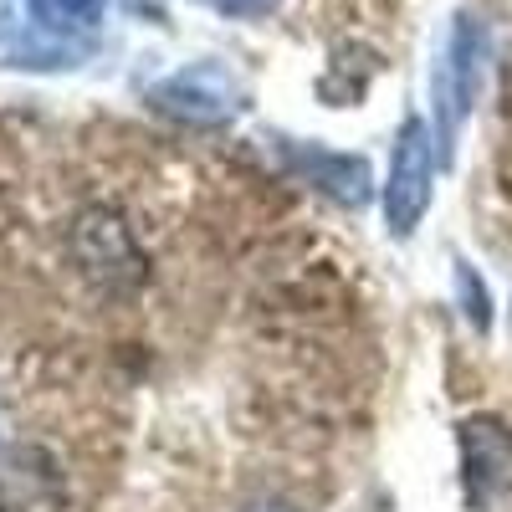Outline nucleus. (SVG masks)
Returning <instances> with one entry per match:
<instances>
[{"label": "nucleus", "mask_w": 512, "mask_h": 512, "mask_svg": "<svg viewBox=\"0 0 512 512\" xmlns=\"http://www.w3.org/2000/svg\"><path fill=\"white\" fill-rule=\"evenodd\" d=\"M431 180H436V134L425 118H405L390 159V185H384V221L395 236H410L431 210Z\"/></svg>", "instance_id": "f257e3e1"}, {"label": "nucleus", "mask_w": 512, "mask_h": 512, "mask_svg": "<svg viewBox=\"0 0 512 512\" xmlns=\"http://www.w3.org/2000/svg\"><path fill=\"white\" fill-rule=\"evenodd\" d=\"M482 72H487V26L477 16H456L446 52L436 62V118H441V139H456L461 118L472 113L482 93Z\"/></svg>", "instance_id": "f03ea898"}, {"label": "nucleus", "mask_w": 512, "mask_h": 512, "mask_svg": "<svg viewBox=\"0 0 512 512\" xmlns=\"http://www.w3.org/2000/svg\"><path fill=\"white\" fill-rule=\"evenodd\" d=\"M456 446H461L466 502L477 512H492L502 497H512V431H507V420H497V415L461 420Z\"/></svg>", "instance_id": "7ed1b4c3"}, {"label": "nucleus", "mask_w": 512, "mask_h": 512, "mask_svg": "<svg viewBox=\"0 0 512 512\" xmlns=\"http://www.w3.org/2000/svg\"><path fill=\"white\" fill-rule=\"evenodd\" d=\"M241 77L221 62H195V67H180L175 77H164L154 88V103L164 113H175L185 123H226L241 113Z\"/></svg>", "instance_id": "20e7f679"}, {"label": "nucleus", "mask_w": 512, "mask_h": 512, "mask_svg": "<svg viewBox=\"0 0 512 512\" xmlns=\"http://www.w3.org/2000/svg\"><path fill=\"white\" fill-rule=\"evenodd\" d=\"M62 482L41 451L11 446L0 456V512H57Z\"/></svg>", "instance_id": "39448f33"}, {"label": "nucleus", "mask_w": 512, "mask_h": 512, "mask_svg": "<svg viewBox=\"0 0 512 512\" xmlns=\"http://www.w3.org/2000/svg\"><path fill=\"white\" fill-rule=\"evenodd\" d=\"M82 57V41H67L47 26H36L31 16H0V62L6 67H36V72H52V67H72Z\"/></svg>", "instance_id": "423d86ee"}, {"label": "nucleus", "mask_w": 512, "mask_h": 512, "mask_svg": "<svg viewBox=\"0 0 512 512\" xmlns=\"http://www.w3.org/2000/svg\"><path fill=\"white\" fill-rule=\"evenodd\" d=\"M297 164H303V175H313V185H323L333 200L364 205V195H369V164L359 154L349 159V154H328V149H303Z\"/></svg>", "instance_id": "0eeeda50"}, {"label": "nucleus", "mask_w": 512, "mask_h": 512, "mask_svg": "<svg viewBox=\"0 0 512 512\" xmlns=\"http://www.w3.org/2000/svg\"><path fill=\"white\" fill-rule=\"evenodd\" d=\"M108 11V0H31V21L47 26L67 41H77L82 31H93Z\"/></svg>", "instance_id": "6e6552de"}, {"label": "nucleus", "mask_w": 512, "mask_h": 512, "mask_svg": "<svg viewBox=\"0 0 512 512\" xmlns=\"http://www.w3.org/2000/svg\"><path fill=\"white\" fill-rule=\"evenodd\" d=\"M456 292H461V303H466V318H472V328H487L492 323V308H487V287L477 282L472 267H456Z\"/></svg>", "instance_id": "1a4fd4ad"}, {"label": "nucleus", "mask_w": 512, "mask_h": 512, "mask_svg": "<svg viewBox=\"0 0 512 512\" xmlns=\"http://www.w3.org/2000/svg\"><path fill=\"white\" fill-rule=\"evenodd\" d=\"M216 6L226 11V16H241V21H256V16H267V11H277L282 0H216Z\"/></svg>", "instance_id": "9d476101"}, {"label": "nucleus", "mask_w": 512, "mask_h": 512, "mask_svg": "<svg viewBox=\"0 0 512 512\" xmlns=\"http://www.w3.org/2000/svg\"><path fill=\"white\" fill-rule=\"evenodd\" d=\"M241 512H292V507H287V502H277V497H262V502L241 507Z\"/></svg>", "instance_id": "9b49d317"}]
</instances>
